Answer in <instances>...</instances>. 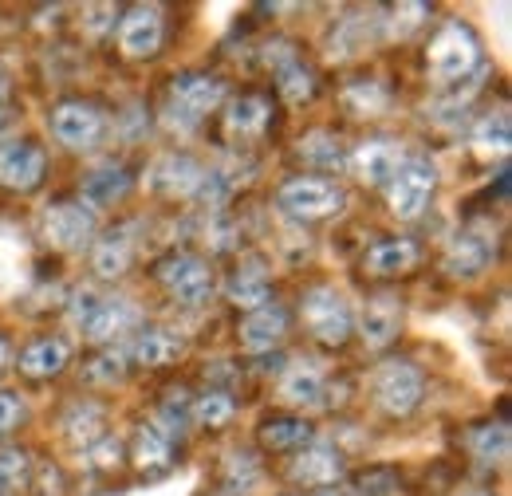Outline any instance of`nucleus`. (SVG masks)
<instances>
[{
	"instance_id": "obj_45",
	"label": "nucleus",
	"mask_w": 512,
	"mask_h": 496,
	"mask_svg": "<svg viewBox=\"0 0 512 496\" xmlns=\"http://www.w3.org/2000/svg\"><path fill=\"white\" fill-rule=\"evenodd\" d=\"M4 91H8V83H4V71H0V99H4Z\"/></svg>"
},
{
	"instance_id": "obj_33",
	"label": "nucleus",
	"mask_w": 512,
	"mask_h": 496,
	"mask_svg": "<svg viewBox=\"0 0 512 496\" xmlns=\"http://www.w3.org/2000/svg\"><path fill=\"white\" fill-rule=\"evenodd\" d=\"M300 158L308 166H320V170H343L347 166V154H343L339 138L327 134V130H316V134L300 138Z\"/></svg>"
},
{
	"instance_id": "obj_13",
	"label": "nucleus",
	"mask_w": 512,
	"mask_h": 496,
	"mask_svg": "<svg viewBox=\"0 0 512 496\" xmlns=\"http://www.w3.org/2000/svg\"><path fill=\"white\" fill-rule=\"evenodd\" d=\"M205 174H209V170H201L190 154H162V158L150 166L146 186L166 193V197H197Z\"/></svg>"
},
{
	"instance_id": "obj_27",
	"label": "nucleus",
	"mask_w": 512,
	"mask_h": 496,
	"mask_svg": "<svg viewBox=\"0 0 512 496\" xmlns=\"http://www.w3.org/2000/svg\"><path fill=\"white\" fill-rule=\"evenodd\" d=\"M127 193H130L127 166H115V162H107V166L91 170V174H87V182H83V197H87V205H115V201H123Z\"/></svg>"
},
{
	"instance_id": "obj_18",
	"label": "nucleus",
	"mask_w": 512,
	"mask_h": 496,
	"mask_svg": "<svg viewBox=\"0 0 512 496\" xmlns=\"http://www.w3.org/2000/svg\"><path fill=\"white\" fill-rule=\"evenodd\" d=\"M284 331H288V315H284V308H276V304H264V308L249 311V315L241 319V327H237L241 347L253 351V355L272 351V347L284 339Z\"/></svg>"
},
{
	"instance_id": "obj_2",
	"label": "nucleus",
	"mask_w": 512,
	"mask_h": 496,
	"mask_svg": "<svg viewBox=\"0 0 512 496\" xmlns=\"http://www.w3.org/2000/svg\"><path fill=\"white\" fill-rule=\"evenodd\" d=\"M300 315H304V327L327 347H343L347 335L355 331V311L347 304V296L331 284L308 288L304 300H300Z\"/></svg>"
},
{
	"instance_id": "obj_11",
	"label": "nucleus",
	"mask_w": 512,
	"mask_h": 496,
	"mask_svg": "<svg viewBox=\"0 0 512 496\" xmlns=\"http://www.w3.org/2000/svg\"><path fill=\"white\" fill-rule=\"evenodd\" d=\"M162 36H166V24H162V8L158 4H134L127 16L119 20V48L130 60L158 56Z\"/></svg>"
},
{
	"instance_id": "obj_6",
	"label": "nucleus",
	"mask_w": 512,
	"mask_h": 496,
	"mask_svg": "<svg viewBox=\"0 0 512 496\" xmlns=\"http://www.w3.org/2000/svg\"><path fill=\"white\" fill-rule=\"evenodd\" d=\"M276 205L296 221H323L343 209V189L327 178H288L276 189Z\"/></svg>"
},
{
	"instance_id": "obj_39",
	"label": "nucleus",
	"mask_w": 512,
	"mask_h": 496,
	"mask_svg": "<svg viewBox=\"0 0 512 496\" xmlns=\"http://www.w3.org/2000/svg\"><path fill=\"white\" fill-rule=\"evenodd\" d=\"M24 414H28L24 398H20L16 390H0V437L12 434V430L24 422Z\"/></svg>"
},
{
	"instance_id": "obj_35",
	"label": "nucleus",
	"mask_w": 512,
	"mask_h": 496,
	"mask_svg": "<svg viewBox=\"0 0 512 496\" xmlns=\"http://www.w3.org/2000/svg\"><path fill=\"white\" fill-rule=\"evenodd\" d=\"M276 79H280V95H284L288 103H304V99H312V91H316V79H312V71L304 67V60L280 67Z\"/></svg>"
},
{
	"instance_id": "obj_1",
	"label": "nucleus",
	"mask_w": 512,
	"mask_h": 496,
	"mask_svg": "<svg viewBox=\"0 0 512 496\" xmlns=\"http://www.w3.org/2000/svg\"><path fill=\"white\" fill-rule=\"evenodd\" d=\"M426 63H430V75L438 83H457V79L473 75L477 63H481V44H477L473 28L461 24V20H446L438 28V36L430 40Z\"/></svg>"
},
{
	"instance_id": "obj_42",
	"label": "nucleus",
	"mask_w": 512,
	"mask_h": 496,
	"mask_svg": "<svg viewBox=\"0 0 512 496\" xmlns=\"http://www.w3.org/2000/svg\"><path fill=\"white\" fill-rule=\"evenodd\" d=\"M83 16H87V28H91V32H107V28H111L107 16H115V4H87Z\"/></svg>"
},
{
	"instance_id": "obj_44",
	"label": "nucleus",
	"mask_w": 512,
	"mask_h": 496,
	"mask_svg": "<svg viewBox=\"0 0 512 496\" xmlns=\"http://www.w3.org/2000/svg\"><path fill=\"white\" fill-rule=\"evenodd\" d=\"M8 367V343H4V335H0V374Z\"/></svg>"
},
{
	"instance_id": "obj_9",
	"label": "nucleus",
	"mask_w": 512,
	"mask_h": 496,
	"mask_svg": "<svg viewBox=\"0 0 512 496\" xmlns=\"http://www.w3.org/2000/svg\"><path fill=\"white\" fill-rule=\"evenodd\" d=\"M493 260H497V237H493V229L481 225V221H473V225H465L449 241L442 268H446L449 276H457V280H469V276H481Z\"/></svg>"
},
{
	"instance_id": "obj_28",
	"label": "nucleus",
	"mask_w": 512,
	"mask_h": 496,
	"mask_svg": "<svg viewBox=\"0 0 512 496\" xmlns=\"http://www.w3.org/2000/svg\"><path fill=\"white\" fill-rule=\"evenodd\" d=\"M64 434H67L71 445L91 449L95 441H103V437H107V414H103L99 406H91V402H75L64 418Z\"/></svg>"
},
{
	"instance_id": "obj_29",
	"label": "nucleus",
	"mask_w": 512,
	"mask_h": 496,
	"mask_svg": "<svg viewBox=\"0 0 512 496\" xmlns=\"http://www.w3.org/2000/svg\"><path fill=\"white\" fill-rule=\"evenodd\" d=\"M465 441H469V449H473L485 465H501L512 449V437H509V426H505V422H481V426L469 430Z\"/></svg>"
},
{
	"instance_id": "obj_24",
	"label": "nucleus",
	"mask_w": 512,
	"mask_h": 496,
	"mask_svg": "<svg viewBox=\"0 0 512 496\" xmlns=\"http://www.w3.org/2000/svg\"><path fill=\"white\" fill-rule=\"evenodd\" d=\"M182 355H186V343H182V335H174V331L150 327V331H142V335L134 339V363H142V367H170V363H178Z\"/></svg>"
},
{
	"instance_id": "obj_43",
	"label": "nucleus",
	"mask_w": 512,
	"mask_h": 496,
	"mask_svg": "<svg viewBox=\"0 0 512 496\" xmlns=\"http://www.w3.org/2000/svg\"><path fill=\"white\" fill-rule=\"evenodd\" d=\"M166 398H170V402H166V418H170V426H182V418L190 414V402H186L190 394H186V390H170Z\"/></svg>"
},
{
	"instance_id": "obj_31",
	"label": "nucleus",
	"mask_w": 512,
	"mask_h": 496,
	"mask_svg": "<svg viewBox=\"0 0 512 496\" xmlns=\"http://www.w3.org/2000/svg\"><path fill=\"white\" fill-rule=\"evenodd\" d=\"M272 119V107H268V99H260V95H241L233 107H229V115H225V123L233 134H241V138H249V134H260L264 126Z\"/></svg>"
},
{
	"instance_id": "obj_5",
	"label": "nucleus",
	"mask_w": 512,
	"mask_h": 496,
	"mask_svg": "<svg viewBox=\"0 0 512 496\" xmlns=\"http://www.w3.org/2000/svg\"><path fill=\"white\" fill-rule=\"evenodd\" d=\"M371 390H375L379 410H386L390 418H406V414L418 410V402L426 394V378L410 359H386L383 367L375 371Z\"/></svg>"
},
{
	"instance_id": "obj_22",
	"label": "nucleus",
	"mask_w": 512,
	"mask_h": 496,
	"mask_svg": "<svg viewBox=\"0 0 512 496\" xmlns=\"http://www.w3.org/2000/svg\"><path fill=\"white\" fill-rule=\"evenodd\" d=\"M414 264H418V245L406 237H386V241L367 248V256H363V268L371 276H402Z\"/></svg>"
},
{
	"instance_id": "obj_8",
	"label": "nucleus",
	"mask_w": 512,
	"mask_h": 496,
	"mask_svg": "<svg viewBox=\"0 0 512 496\" xmlns=\"http://www.w3.org/2000/svg\"><path fill=\"white\" fill-rule=\"evenodd\" d=\"M48 174V154L32 138H12L0 142V189L12 193H32Z\"/></svg>"
},
{
	"instance_id": "obj_19",
	"label": "nucleus",
	"mask_w": 512,
	"mask_h": 496,
	"mask_svg": "<svg viewBox=\"0 0 512 496\" xmlns=\"http://www.w3.org/2000/svg\"><path fill=\"white\" fill-rule=\"evenodd\" d=\"M323 386H327V378H323L320 363L296 359V363L284 371V378H280V398H284L288 406H320Z\"/></svg>"
},
{
	"instance_id": "obj_40",
	"label": "nucleus",
	"mask_w": 512,
	"mask_h": 496,
	"mask_svg": "<svg viewBox=\"0 0 512 496\" xmlns=\"http://www.w3.org/2000/svg\"><path fill=\"white\" fill-rule=\"evenodd\" d=\"M119 441L107 434L103 441H95L91 449H87V457H91V465H99V469H111V465H119Z\"/></svg>"
},
{
	"instance_id": "obj_21",
	"label": "nucleus",
	"mask_w": 512,
	"mask_h": 496,
	"mask_svg": "<svg viewBox=\"0 0 512 496\" xmlns=\"http://www.w3.org/2000/svg\"><path fill=\"white\" fill-rule=\"evenodd\" d=\"M130 256H134L130 229H107L99 241H91V268H95L103 280L123 276L130 268Z\"/></svg>"
},
{
	"instance_id": "obj_23",
	"label": "nucleus",
	"mask_w": 512,
	"mask_h": 496,
	"mask_svg": "<svg viewBox=\"0 0 512 496\" xmlns=\"http://www.w3.org/2000/svg\"><path fill=\"white\" fill-rule=\"evenodd\" d=\"M71 359V347L56 335H44V339H32L24 351H20V371L28 378H52L60 374Z\"/></svg>"
},
{
	"instance_id": "obj_10",
	"label": "nucleus",
	"mask_w": 512,
	"mask_h": 496,
	"mask_svg": "<svg viewBox=\"0 0 512 496\" xmlns=\"http://www.w3.org/2000/svg\"><path fill=\"white\" fill-rule=\"evenodd\" d=\"M107 130V119L95 103H83V99H67L52 111V134L56 142L67 150H91Z\"/></svg>"
},
{
	"instance_id": "obj_7",
	"label": "nucleus",
	"mask_w": 512,
	"mask_h": 496,
	"mask_svg": "<svg viewBox=\"0 0 512 496\" xmlns=\"http://www.w3.org/2000/svg\"><path fill=\"white\" fill-rule=\"evenodd\" d=\"M44 241L60 252H83L95 241V209L87 201H56L44 209Z\"/></svg>"
},
{
	"instance_id": "obj_26",
	"label": "nucleus",
	"mask_w": 512,
	"mask_h": 496,
	"mask_svg": "<svg viewBox=\"0 0 512 496\" xmlns=\"http://www.w3.org/2000/svg\"><path fill=\"white\" fill-rule=\"evenodd\" d=\"M225 296H229V304L241 311H256L268 304V296H272V284H268V276L260 272V268H237L229 280H225Z\"/></svg>"
},
{
	"instance_id": "obj_47",
	"label": "nucleus",
	"mask_w": 512,
	"mask_h": 496,
	"mask_svg": "<svg viewBox=\"0 0 512 496\" xmlns=\"http://www.w3.org/2000/svg\"><path fill=\"white\" fill-rule=\"evenodd\" d=\"M465 496H493V493H465Z\"/></svg>"
},
{
	"instance_id": "obj_25",
	"label": "nucleus",
	"mask_w": 512,
	"mask_h": 496,
	"mask_svg": "<svg viewBox=\"0 0 512 496\" xmlns=\"http://www.w3.org/2000/svg\"><path fill=\"white\" fill-rule=\"evenodd\" d=\"M174 457V437L158 422H142L134 434V465L138 469H166Z\"/></svg>"
},
{
	"instance_id": "obj_37",
	"label": "nucleus",
	"mask_w": 512,
	"mask_h": 496,
	"mask_svg": "<svg viewBox=\"0 0 512 496\" xmlns=\"http://www.w3.org/2000/svg\"><path fill=\"white\" fill-rule=\"evenodd\" d=\"M343 103H347L355 115H375V111L386 107V91L379 83H351V87L343 91Z\"/></svg>"
},
{
	"instance_id": "obj_38",
	"label": "nucleus",
	"mask_w": 512,
	"mask_h": 496,
	"mask_svg": "<svg viewBox=\"0 0 512 496\" xmlns=\"http://www.w3.org/2000/svg\"><path fill=\"white\" fill-rule=\"evenodd\" d=\"M123 374H127V367H123V355L119 351H103L91 367H87V382H99V386H115V382H123Z\"/></svg>"
},
{
	"instance_id": "obj_30",
	"label": "nucleus",
	"mask_w": 512,
	"mask_h": 496,
	"mask_svg": "<svg viewBox=\"0 0 512 496\" xmlns=\"http://www.w3.org/2000/svg\"><path fill=\"white\" fill-rule=\"evenodd\" d=\"M509 146H512V126L505 111H497V115H489V119L477 123V130H473V150L481 158H505Z\"/></svg>"
},
{
	"instance_id": "obj_12",
	"label": "nucleus",
	"mask_w": 512,
	"mask_h": 496,
	"mask_svg": "<svg viewBox=\"0 0 512 496\" xmlns=\"http://www.w3.org/2000/svg\"><path fill=\"white\" fill-rule=\"evenodd\" d=\"M225 79L221 75H209V71H186V75H174L170 83V99H174V111H182L186 119H201L209 111H217L225 103Z\"/></svg>"
},
{
	"instance_id": "obj_20",
	"label": "nucleus",
	"mask_w": 512,
	"mask_h": 496,
	"mask_svg": "<svg viewBox=\"0 0 512 496\" xmlns=\"http://www.w3.org/2000/svg\"><path fill=\"white\" fill-rule=\"evenodd\" d=\"M312 422H304V418H292V414H272V418H264L260 426H256V441L264 445V449H272V453H284V449H304V445H312Z\"/></svg>"
},
{
	"instance_id": "obj_3",
	"label": "nucleus",
	"mask_w": 512,
	"mask_h": 496,
	"mask_svg": "<svg viewBox=\"0 0 512 496\" xmlns=\"http://www.w3.org/2000/svg\"><path fill=\"white\" fill-rule=\"evenodd\" d=\"M438 189V166L430 158H402L394 178L386 182V201L398 221H418L430 209V197Z\"/></svg>"
},
{
	"instance_id": "obj_14",
	"label": "nucleus",
	"mask_w": 512,
	"mask_h": 496,
	"mask_svg": "<svg viewBox=\"0 0 512 496\" xmlns=\"http://www.w3.org/2000/svg\"><path fill=\"white\" fill-rule=\"evenodd\" d=\"M347 166L355 170V178L363 186H386L394 178V170L402 166V146L390 138H371L363 146H355V154L347 158Z\"/></svg>"
},
{
	"instance_id": "obj_15",
	"label": "nucleus",
	"mask_w": 512,
	"mask_h": 496,
	"mask_svg": "<svg viewBox=\"0 0 512 496\" xmlns=\"http://www.w3.org/2000/svg\"><path fill=\"white\" fill-rule=\"evenodd\" d=\"M343 453L335 449V445H304V453L292 461V469H288V477L296 481V485H308V489H327V485H335L339 477H343Z\"/></svg>"
},
{
	"instance_id": "obj_32",
	"label": "nucleus",
	"mask_w": 512,
	"mask_h": 496,
	"mask_svg": "<svg viewBox=\"0 0 512 496\" xmlns=\"http://www.w3.org/2000/svg\"><path fill=\"white\" fill-rule=\"evenodd\" d=\"M32 481V453L20 445L0 449V496H20Z\"/></svg>"
},
{
	"instance_id": "obj_41",
	"label": "nucleus",
	"mask_w": 512,
	"mask_h": 496,
	"mask_svg": "<svg viewBox=\"0 0 512 496\" xmlns=\"http://www.w3.org/2000/svg\"><path fill=\"white\" fill-rule=\"evenodd\" d=\"M241 477H245V485H253L256 481V465H253V457H249V453H233V457H229V473H225V481L237 489V481H241Z\"/></svg>"
},
{
	"instance_id": "obj_46",
	"label": "nucleus",
	"mask_w": 512,
	"mask_h": 496,
	"mask_svg": "<svg viewBox=\"0 0 512 496\" xmlns=\"http://www.w3.org/2000/svg\"><path fill=\"white\" fill-rule=\"evenodd\" d=\"M316 496H355V493H339V489H335V493H316Z\"/></svg>"
},
{
	"instance_id": "obj_4",
	"label": "nucleus",
	"mask_w": 512,
	"mask_h": 496,
	"mask_svg": "<svg viewBox=\"0 0 512 496\" xmlns=\"http://www.w3.org/2000/svg\"><path fill=\"white\" fill-rule=\"evenodd\" d=\"M154 276L182 308H201L213 296V268L197 252H170L166 260H158Z\"/></svg>"
},
{
	"instance_id": "obj_16",
	"label": "nucleus",
	"mask_w": 512,
	"mask_h": 496,
	"mask_svg": "<svg viewBox=\"0 0 512 496\" xmlns=\"http://www.w3.org/2000/svg\"><path fill=\"white\" fill-rule=\"evenodd\" d=\"M134 323H138V308H134L130 300H123V296H103L99 308L91 311L79 327H83V339H91V343H111V339L127 335Z\"/></svg>"
},
{
	"instance_id": "obj_17",
	"label": "nucleus",
	"mask_w": 512,
	"mask_h": 496,
	"mask_svg": "<svg viewBox=\"0 0 512 496\" xmlns=\"http://www.w3.org/2000/svg\"><path fill=\"white\" fill-rule=\"evenodd\" d=\"M398 331H402V304H398V296H375V300L363 304V311H359V335H363L367 347L383 351V347H390L398 339Z\"/></svg>"
},
{
	"instance_id": "obj_36",
	"label": "nucleus",
	"mask_w": 512,
	"mask_h": 496,
	"mask_svg": "<svg viewBox=\"0 0 512 496\" xmlns=\"http://www.w3.org/2000/svg\"><path fill=\"white\" fill-rule=\"evenodd\" d=\"M426 16H430L426 4H398V8L390 12V20H383L386 36H390V40H406V36H414V32L426 24Z\"/></svg>"
},
{
	"instance_id": "obj_34",
	"label": "nucleus",
	"mask_w": 512,
	"mask_h": 496,
	"mask_svg": "<svg viewBox=\"0 0 512 496\" xmlns=\"http://www.w3.org/2000/svg\"><path fill=\"white\" fill-rule=\"evenodd\" d=\"M233 414H237V402H233L229 390H205V394L193 402V418H197V426H205V430L229 426Z\"/></svg>"
}]
</instances>
